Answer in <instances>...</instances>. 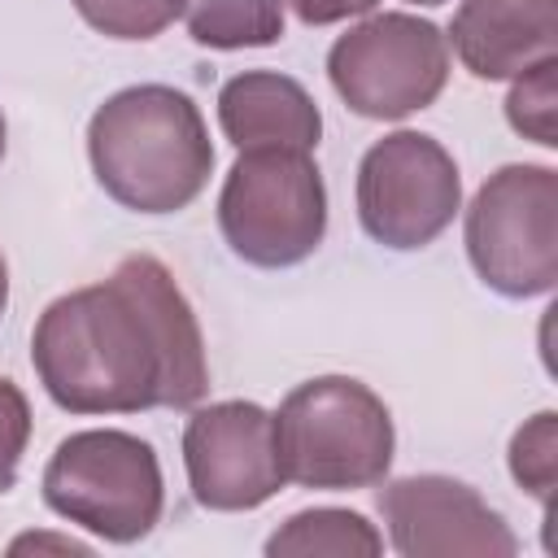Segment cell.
I'll list each match as a JSON object with an SVG mask.
<instances>
[{
    "instance_id": "3957f363",
    "label": "cell",
    "mask_w": 558,
    "mask_h": 558,
    "mask_svg": "<svg viewBox=\"0 0 558 558\" xmlns=\"http://www.w3.org/2000/svg\"><path fill=\"white\" fill-rule=\"evenodd\" d=\"M275 449L283 484L353 493L384 484L397 449L384 397L353 375H314L275 410Z\"/></svg>"
},
{
    "instance_id": "8fae6325",
    "label": "cell",
    "mask_w": 558,
    "mask_h": 558,
    "mask_svg": "<svg viewBox=\"0 0 558 558\" xmlns=\"http://www.w3.org/2000/svg\"><path fill=\"white\" fill-rule=\"evenodd\" d=\"M445 39L475 78H519L558 57V0H462Z\"/></svg>"
},
{
    "instance_id": "4fadbf2b",
    "label": "cell",
    "mask_w": 558,
    "mask_h": 558,
    "mask_svg": "<svg viewBox=\"0 0 558 558\" xmlns=\"http://www.w3.org/2000/svg\"><path fill=\"white\" fill-rule=\"evenodd\" d=\"M266 554L270 558H375L384 554V536L357 510L314 506L283 519L266 536Z\"/></svg>"
},
{
    "instance_id": "9a60e30c",
    "label": "cell",
    "mask_w": 558,
    "mask_h": 558,
    "mask_svg": "<svg viewBox=\"0 0 558 558\" xmlns=\"http://www.w3.org/2000/svg\"><path fill=\"white\" fill-rule=\"evenodd\" d=\"M506 122L541 144V148H558V57L523 70L506 96Z\"/></svg>"
},
{
    "instance_id": "5bb4252c",
    "label": "cell",
    "mask_w": 558,
    "mask_h": 558,
    "mask_svg": "<svg viewBox=\"0 0 558 558\" xmlns=\"http://www.w3.org/2000/svg\"><path fill=\"white\" fill-rule=\"evenodd\" d=\"M174 17L201 48H266L283 35V0H174Z\"/></svg>"
},
{
    "instance_id": "7a4b0ae2",
    "label": "cell",
    "mask_w": 558,
    "mask_h": 558,
    "mask_svg": "<svg viewBox=\"0 0 558 558\" xmlns=\"http://www.w3.org/2000/svg\"><path fill=\"white\" fill-rule=\"evenodd\" d=\"M87 161L96 183L122 209L179 214L205 192L214 174V144L187 92L135 83L92 113Z\"/></svg>"
},
{
    "instance_id": "ac0fdd59",
    "label": "cell",
    "mask_w": 558,
    "mask_h": 558,
    "mask_svg": "<svg viewBox=\"0 0 558 558\" xmlns=\"http://www.w3.org/2000/svg\"><path fill=\"white\" fill-rule=\"evenodd\" d=\"M26 445H31V401L13 379L0 375V488L17 484Z\"/></svg>"
},
{
    "instance_id": "e0dca14e",
    "label": "cell",
    "mask_w": 558,
    "mask_h": 558,
    "mask_svg": "<svg viewBox=\"0 0 558 558\" xmlns=\"http://www.w3.org/2000/svg\"><path fill=\"white\" fill-rule=\"evenodd\" d=\"M78 17L109 39H157L174 22V0H70Z\"/></svg>"
},
{
    "instance_id": "9c48e42d",
    "label": "cell",
    "mask_w": 558,
    "mask_h": 558,
    "mask_svg": "<svg viewBox=\"0 0 558 558\" xmlns=\"http://www.w3.org/2000/svg\"><path fill=\"white\" fill-rule=\"evenodd\" d=\"M187 488L205 510H257L283 488L275 414L257 401H214L183 423Z\"/></svg>"
},
{
    "instance_id": "ba28073f",
    "label": "cell",
    "mask_w": 558,
    "mask_h": 558,
    "mask_svg": "<svg viewBox=\"0 0 558 558\" xmlns=\"http://www.w3.org/2000/svg\"><path fill=\"white\" fill-rule=\"evenodd\" d=\"M462 209L453 153L423 131H392L357 161V222L397 253L427 248Z\"/></svg>"
},
{
    "instance_id": "8992f818",
    "label": "cell",
    "mask_w": 558,
    "mask_h": 558,
    "mask_svg": "<svg viewBox=\"0 0 558 558\" xmlns=\"http://www.w3.org/2000/svg\"><path fill=\"white\" fill-rule=\"evenodd\" d=\"M475 275L514 301L545 296L558 283V170L514 161L493 170L462 222Z\"/></svg>"
},
{
    "instance_id": "2e32d148",
    "label": "cell",
    "mask_w": 558,
    "mask_h": 558,
    "mask_svg": "<svg viewBox=\"0 0 558 558\" xmlns=\"http://www.w3.org/2000/svg\"><path fill=\"white\" fill-rule=\"evenodd\" d=\"M510 475L523 493L549 506L558 488V414L541 410L510 436Z\"/></svg>"
},
{
    "instance_id": "52a82bcc",
    "label": "cell",
    "mask_w": 558,
    "mask_h": 558,
    "mask_svg": "<svg viewBox=\"0 0 558 558\" xmlns=\"http://www.w3.org/2000/svg\"><path fill=\"white\" fill-rule=\"evenodd\" d=\"M327 78L357 118L397 122L445 92L449 39L427 17L371 13L327 48Z\"/></svg>"
},
{
    "instance_id": "ffe728a7",
    "label": "cell",
    "mask_w": 558,
    "mask_h": 558,
    "mask_svg": "<svg viewBox=\"0 0 558 558\" xmlns=\"http://www.w3.org/2000/svg\"><path fill=\"white\" fill-rule=\"evenodd\" d=\"M26 549H57V554H78V558L92 554V549H87L83 541H74V536H17V541L9 545V554H26Z\"/></svg>"
},
{
    "instance_id": "44dd1931",
    "label": "cell",
    "mask_w": 558,
    "mask_h": 558,
    "mask_svg": "<svg viewBox=\"0 0 558 558\" xmlns=\"http://www.w3.org/2000/svg\"><path fill=\"white\" fill-rule=\"evenodd\" d=\"M9 305V266H4V253H0V314Z\"/></svg>"
},
{
    "instance_id": "7c38bea8",
    "label": "cell",
    "mask_w": 558,
    "mask_h": 558,
    "mask_svg": "<svg viewBox=\"0 0 558 558\" xmlns=\"http://www.w3.org/2000/svg\"><path fill=\"white\" fill-rule=\"evenodd\" d=\"M218 126L235 153H314L323 140V113L314 96L279 70L231 74L218 87Z\"/></svg>"
},
{
    "instance_id": "d6986e66",
    "label": "cell",
    "mask_w": 558,
    "mask_h": 558,
    "mask_svg": "<svg viewBox=\"0 0 558 558\" xmlns=\"http://www.w3.org/2000/svg\"><path fill=\"white\" fill-rule=\"evenodd\" d=\"M379 0H283V9L296 13V22L305 26H331V22H344V17H366L375 13Z\"/></svg>"
},
{
    "instance_id": "277c9868",
    "label": "cell",
    "mask_w": 558,
    "mask_h": 558,
    "mask_svg": "<svg viewBox=\"0 0 558 558\" xmlns=\"http://www.w3.org/2000/svg\"><path fill=\"white\" fill-rule=\"evenodd\" d=\"M39 488L52 514L109 545L144 541L166 510V480L153 445L118 427L65 436L52 449Z\"/></svg>"
},
{
    "instance_id": "7402d4cb",
    "label": "cell",
    "mask_w": 558,
    "mask_h": 558,
    "mask_svg": "<svg viewBox=\"0 0 558 558\" xmlns=\"http://www.w3.org/2000/svg\"><path fill=\"white\" fill-rule=\"evenodd\" d=\"M4 144H9V131H4V113H0V161H4Z\"/></svg>"
},
{
    "instance_id": "30bf717a",
    "label": "cell",
    "mask_w": 558,
    "mask_h": 558,
    "mask_svg": "<svg viewBox=\"0 0 558 558\" xmlns=\"http://www.w3.org/2000/svg\"><path fill=\"white\" fill-rule=\"evenodd\" d=\"M379 519L401 558H510V523L453 475H401L379 488Z\"/></svg>"
},
{
    "instance_id": "603a6c76",
    "label": "cell",
    "mask_w": 558,
    "mask_h": 558,
    "mask_svg": "<svg viewBox=\"0 0 558 558\" xmlns=\"http://www.w3.org/2000/svg\"><path fill=\"white\" fill-rule=\"evenodd\" d=\"M405 4H445V0H405Z\"/></svg>"
},
{
    "instance_id": "6da1fadb",
    "label": "cell",
    "mask_w": 558,
    "mask_h": 558,
    "mask_svg": "<svg viewBox=\"0 0 558 558\" xmlns=\"http://www.w3.org/2000/svg\"><path fill=\"white\" fill-rule=\"evenodd\" d=\"M31 366L70 414L192 410L209 388L201 323L153 253L57 296L31 331Z\"/></svg>"
},
{
    "instance_id": "5b68a950",
    "label": "cell",
    "mask_w": 558,
    "mask_h": 558,
    "mask_svg": "<svg viewBox=\"0 0 558 558\" xmlns=\"http://www.w3.org/2000/svg\"><path fill=\"white\" fill-rule=\"evenodd\" d=\"M218 231L262 270L305 262L327 235V183L310 153H240L218 192Z\"/></svg>"
}]
</instances>
